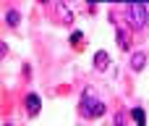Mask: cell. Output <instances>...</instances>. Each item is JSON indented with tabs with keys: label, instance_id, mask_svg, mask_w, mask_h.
<instances>
[{
	"label": "cell",
	"instance_id": "cell-1",
	"mask_svg": "<svg viewBox=\"0 0 149 126\" xmlns=\"http://www.w3.org/2000/svg\"><path fill=\"white\" fill-rule=\"evenodd\" d=\"M79 111H81L84 118H100V116H105L107 108H105V103L100 97H92L89 92H84L81 100H79Z\"/></svg>",
	"mask_w": 149,
	"mask_h": 126
},
{
	"label": "cell",
	"instance_id": "cell-2",
	"mask_svg": "<svg viewBox=\"0 0 149 126\" xmlns=\"http://www.w3.org/2000/svg\"><path fill=\"white\" fill-rule=\"evenodd\" d=\"M126 18L131 21V29H144V26H149V5H139V3L128 5Z\"/></svg>",
	"mask_w": 149,
	"mask_h": 126
},
{
	"label": "cell",
	"instance_id": "cell-3",
	"mask_svg": "<svg viewBox=\"0 0 149 126\" xmlns=\"http://www.w3.org/2000/svg\"><path fill=\"white\" fill-rule=\"evenodd\" d=\"M55 16L60 18L63 26H71V24H73V13H71V8L65 5V0H58V3H55Z\"/></svg>",
	"mask_w": 149,
	"mask_h": 126
},
{
	"label": "cell",
	"instance_id": "cell-4",
	"mask_svg": "<svg viewBox=\"0 0 149 126\" xmlns=\"http://www.w3.org/2000/svg\"><path fill=\"white\" fill-rule=\"evenodd\" d=\"M39 108H42V97L31 92V95L26 97V116H37V113H39Z\"/></svg>",
	"mask_w": 149,
	"mask_h": 126
},
{
	"label": "cell",
	"instance_id": "cell-5",
	"mask_svg": "<svg viewBox=\"0 0 149 126\" xmlns=\"http://www.w3.org/2000/svg\"><path fill=\"white\" fill-rule=\"evenodd\" d=\"M107 66H110V55H107L105 50L94 53V68H97V71H107Z\"/></svg>",
	"mask_w": 149,
	"mask_h": 126
},
{
	"label": "cell",
	"instance_id": "cell-6",
	"mask_svg": "<svg viewBox=\"0 0 149 126\" xmlns=\"http://www.w3.org/2000/svg\"><path fill=\"white\" fill-rule=\"evenodd\" d=\"M115 39H118V47H120V50H128V47H131V34H128V29H118Z\"/></svg>",
	"mask_w": 149,
	"mask_h": 126
},
{
	"label": "cell",
	"instance_id": "cell-7",
	"mask_svg": "<svg viewBox=\"0 0 149 126\" xmlns=\"http://www.w3.org/2000/svg\"><path fill=\"white\" fill-rule=\"evenodd\" d=\"M144 66H147V55H144V53H134V55H131V68H134V71H141Z\"/></svg>",
	"mask_w": 149,
	"mask_h": 126
},
{
	"label": "cell",
	"instance_id": "cell-8",
	"mask_svg": "<svg viewBox=\"0 0 149 126\" xmlns=\"http://www.w3.org/2000/svg\"><path fill=\"white\" fill-rule=\"evenodd\" d=\"M71 47H76V50L84 47V32H73L71 34Z\"/></svg>",
	"mask_w": 149,
	"mask_h": 126
},
{
	"label": "cell",
	"instance_id": "cell-9",
	"mask_svg": "<svg viewBox=\"0 0 149 126\" xmlns=\"http://www.w3.org/2000/svg\"><path fill=\"white\" fill-rule=\"evenodd\" d=\"M5 21H8V26H18V21H21L18 11H8V13H5Z\"/></svg>",
	"mask_w": 149,
	"mask_h": 126
},
{
	"label": "cell",
	"instance_id": "cell-10",
	"mask_svg": "<svg viewBox=\"0 0 149 126\" xmlns=\"http://www.w3.org/2000/svg\"><path fill=\"white\" fill-rule=\"evenodd\" d=\"M131 118H134L136 124H144V121H147V113H144L141 108H134V111H131Z\"/></svg>",
	"mask_w": 149,
	"mask_h": 126
},
{
	"label": "cell",
	"instance_id": "cell-11",
	"mask_svg": "<svg viewBox=\"0 0 149 126\" xmlns=\"http://www.w3.org/2000/svg\"><path fill=\"white\" fill-rule=\"evenodd\" d=\"M39 3H47V0H39Z\"/></svg>",
	"mask_w": 149,
	"mask_h": 126
}]
</instances>
